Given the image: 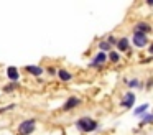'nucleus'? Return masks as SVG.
Instances as JSON below:
<instances>
[{
	"instance_id": "0eeeda50",
	"label": "nucleus",
	"mask_w": 153,
	"mask_h": 135,
	"mask_svg": "<svg viewBox=\"0 0 153 135\" xmlns=\"http://www.w3.org/2000/svg\"><path fill=\"white\" fill-rule=\"evenodd\" d=\"M150 25L148 23H145V22H140L138 25H137V33H143V35H146V33L150 31Z\"/></svg>"
},
{
	"instance_id": "4468645a",
	"label": "nucleus",
	"mask_w": 153,
	"mask_h": 135,
	"mask_svg": "<svg viewBox=\"0 0 153 135\" xmlns=\"http://www.w3.org/2000/svg\"><path fill=\"white\" fill-rule=\"evenodd\" d=\"M148 109V104H145V105H142V107H138V109H135V114L137 115H140V114H143V112Z\"/></svg>"
},
{
	"instance_id": "20e7f679",
	"label": "nucleus",
	"mask_w": 153,
	"mask_h": 135,
	"mask_svg": "<svg viewBox=\"0 0 153 135\" xmlns=\"http://www.w3.org/2000/svg\"><path fill=\"white\" fill-rule=\"evenodd\" d=\"M133 102H135V95H133V92H127V95L123 97V101H122V107H127V109H130L133 105Z\"/></svg>"
},
{
	"instance_id": "7ed1b4c3",
	"label": "nucleus",
	"mask_w": 153,
	"mask_h": 135,
	"mask_svg": "<svg viewBox=\"0 0 153 135\" xmlns=\"http://www.w3.org/2000/svg\"><path fill=\"white\" fill-rule=\"evenodd\" d=\"M133 45L138 46V48H143V46L148 45V40H146V35H143V33H137L133 35Z\"/></svg>"
},
{
	"instance_id": "6e6552de",
	"label": "nucleus",
	"mask_w": 153,
	"mask_h": 135,
	"mask_svg": "<svg viewBox=\"0 0 153 135\" xmlns=\"http://www.w3.org/2000/svg\"><path fill=\"white\" fill-rule=\"evenodd\" d=\"M105 58H107L105 53H99V54H97L96 58H94V61H92V64H91V66H99V64H104Z\"/></svg>"
},
{
	"instance_id": "f3484780",
	"label": "nucleus",
	"mask_w": 153,
	"mask_h": 135,
	"mask_svg": "<svg viewBox=\"0 0 153 135\" xmlns=\"http://www.w3.org/2000/svg\"><path fill=\"white\" fill-rule=\"evenodd\" d=\"M107 43H109V45H115V43H117V40L114 38V36H110V38H109V41H107Z\"/></svg>"
},
{
	"instance_id": "dca6fc26",
	"label": "nucleus",
	"mask_w": 153,
	"mask_h": 135,
	"mask_svg": "<svg viewBox=\"0 0 153 135\" xmlns=\"http://www.w3.org/2000/svg\"><path fill=\"white\" fill-rule=\"evenodd\" d=\"M128 86L130 87H140V82L137 79H132V81H128Z\"/></svg>"
},
{
	"instance_id": "ddd939ff",
	"label": "nucleus",
	"mask_w": 153,
	"mask_h": 135,
	"mask_svg": "<svg viewBox=\"0 0 153 135\" xmlns=\"http://www.w3.org/2000/svg\"><path fill=\"white\" fill-rule=\"evenodd\" d=\"M99 46H100V49H102V51H109V49H110V45L107 41H102ZM102 51H100V53H102Z\"/></svg>"
},
{
	"instance_id": "f8f14e48",
	"label": "nucleus",
	"mask_w": 153,
	"mask_h": 135,
	"mask_svg": "<svg viewBox=\"0 0 153 135\" xmlns=\"http://www.w3.org/2000/svg\"><path fill=\"white\" fill-rule=\"evenodd\" d=\"M109 59H110V61H114V63H117V61H119V54H117L115 51H110L109 53Z\"/></svg>"
},
{
	"instance_id": "9d476101",
	"label": "nucleus",
	"mask_w": 153,
	"mask_h": 135,
	"mask_svg": "<svg viewBox=\"0 0 153 135\" xmlns=\"http://www.w3.org/2000/svg\"><path fill=\"white\" fill-rule=\"evenodd\" d=\"M27 71L28 72H31V74H35V76H40L41 72H43V69L40 68V66H27Z\"/></svg>"
},
{
	"instance_id": "9b49d317",
	"label": "nucleus",
	"mask_w": 153,
	"mask_h": 135,
	"mask_svg": "<svg viewBox=\"0 0 153 135\" xmlns=\"http://www.w3.org/2000/svg\"><path fill=\"white\" fill-rule=\"evenodd\" d=\"M58 76H59V79H61V81H69V79H71V72L64 71V69H59Z\"/></svg>"
},
{
	"instance_id": "423d86ee",
	"label": "nucleus",
	"mask_w": 153,
	"mask_h": 135,
	"mask_svg": "<svg viewBox=\"0 0 153 135\" xmlns=\"http://www.w3.org/2000/svg\"><path fill=\"white\" fill-rule=\"evenodd\" d=\"M7 76H8V79L10 81H18V71H17V68H13V66H8V69H7Z\"/></svg>"
},
{
	"instance_id": "39448f33",
	"label": "nucleus",
	"mask_w": 153,
	"mask_h": 135,
	"mask_svg": "<svg viewBox=\"0 0 153 135\" xmlns=\"http://www.w3.org/2000/svg\"><path fill=\"white\" fill-rule=\"evenodd\" d=\"M77 105H79V99H77V97H74V95H73V97H69L66 102H64L63 109H64V110H71V109L77 107Z\"/></svg>"
},
{
	"instance_id": "2eb2a0df",
	"label": "nucleus",
	"mask_w": 153,
	"mask_h": 135,
	"mask_svg": "<svg viewBox=\"0 0 153 135\" xmlns=\"http://www.w3.org/2000/svg\"><path fill=\"white\" fill-rule=\"evenodd\" d=\"M152 120H153V117H152V115H150V114H146L145 117H143V122H142V124H140V125H143V124H150V122H152Z\"/></svg>"
},
{
	"instance_id": "1a4fd4ad",
	"label": "nucleus",
	"mask_w": 153,
	"mask_h": 135,
	"mask_svg": "<svg viewBox=\"0 0 153 135\" xmlns=\"http://www.w3.org/2000/svg\"><path fill=\"white\" fill-rule=\"evenodd\" d=\"M117 46H119L120 51H127V49H128V40H127V38H120L119 41H117Z\"/></svg>"
},
{
	"instance_id": "f03ea898",
	"label": "nucleus",
	"mask_w": 153,
	"mask_h": 135,
	"mask_svg": "<svg viewBox=\"0 0 153 135\" xmlns=\"http://www.w3.org/2000/svg\"><path fill=\"white\" fill-rule=\"evenodd\" d=\"M77 128H81L82 132H92L97 128V122L89 117H82L77 120Z\"/></svg>"
},
{
	"instance_id": "f257e3e1",
	"label": "nucleus",
	"mask_w": 153,
	"mask_h": 135,
	"mask_svg": "<svg viewBox=\"0 0 153 135\" xmlns=\"http://www.w3.org/2000/svg\"><path fill=\"white\" fill-rule=\"evenodd\" d=\"M35 127H36V120H35V119H27V120H23L18 125V134L20 135H30L31 132H35Z\"/></svg>"
}]
</instances>
